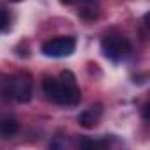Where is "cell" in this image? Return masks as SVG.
Masks as SVG:
<instances>
[{"instance_id": "cell-1", "label": "cell", "mask_w": 150, "mask_h": 150, "mask_svg": "<svg viewBox=\"0 0 150 150\" xmlns=\"http://www.w3.org/2000/svg\"><path fill=\"white\" fill-rule=\"evenodd\" d=\"M42 90L50 101L62 106H74L81 101V90L71 71H62L58 78L46 76L42 80Z\"/></svg>"}, {"instance_id": "cell-2", "label": "cell", "mask_w": 150, "mask_h": 150, "mask_svg": "<svg viewBox=\"0 0 150 150\" xmlns=\"http://www.w3.org/2000/svg\"><path fill=\"white\" fill-rule=\"evenodd\" d=\"M0 97L16 103H28L32 99V81L28 74H0Z\"/></svg>"}, {"instance_id": "cell-3", "label": "cell", "mask_w": 150, "mask_h": 150, "mask_svg": "<svg viewBox=\"0 0 150 150\" xmlns=\"http://www.w3.org/2000/svg\"><path fill=\"white\" fill-rule=\"evenodd\" d=\"M101 50H103V55L111 60V62H122L125 60L129 55H131V42L122 37V35H117V34H110L106 35L103 41H101Z\"/></svg>"}, {"instance_id": "cell-4", "label": "cell", "mask_w": 150, "mask_h": 150, "mask_svg": "<svg viewBox=\"0 0 150 150\" xmlns=\"http://www.w3.org/2000/svg\"><path fill=\"white\" fill-rule=\"evenodd\" d=\"M74 50H76V41H74V37H55V39L46 41L41 48V51L46 57H51V58L69 57V55L74 53Z\"/></svg>"}, {"instance_id": "cell-5", "label": "cell", "mask_w": 150, "mask_h": 150, "mask_svg": "<svg viewBox=\"0 0 150 150\" xmlns=\"http://www.w3.org/2000/svg\"><path fill=\"white\" fill-rule=\"evenodd\" d=\"M101 117H103V106H101V104H96V106L87 108V110L78 117V122H80V125L85 127V129H94V127L99 124Z\"/></svg>"}, {"instance_id": "cell-6", "label": "cell", "mask_w": 150, "mask_h": 150, "mask_svg": "<svg viewBox=\"0 0 150 150\" xmlns=\"http://www.w3.org/2000/svg\"><path fill=\"white\" fill-rule=\"evenodd\" d=\"M18 122L14 118H4L0 120V138H11L18 132Z\"/></svg>"}, {"instance_id": "cell-7", "label": "cell", "mask_w": 150, "mask_h": 150, "mask_svg": "<svg viewBox=\"0 0 150 150\" xmlns=\"http://www.w3.org/2000/svg\"><path fill=\"white\" fill-rule=\"evenodd\" d=\"M78 13H80V16H81L85 21H94V20L99 18V9H97L96 6H85V7H81Z\"/></svg>"}, {"instance_id": "cell-8", "label": "cell", "mask_w": 150, "mask_h": 150, "mask_svg": "<svg viewBox=\"0 0 150 150\" xmlns=\"http://www.w3.org/2000/svg\"><path fill=\"white\" fill-rule=\"evenodd\" d=\"M81 146L83 148H104L108 146V141H97V139H83L81 141Z\"/></svg>"}, {"instance_id": "cell-9", "label": "cell", "mask_w": 150, "mask_h": 150, "mask_svg": "<svg viewBox=\"0 0 150 150\" xmlns=\"http://www.w3.org/2000/svg\"><path fill=\"white\" fill-rule=\"evenodd\" d=\"M9 13L6 11V9H0V32L2 30H6L7 27H9Z\"/></svg>"}, {"instance_id": "cell-10", "label": "cell", "mask_w": 150, "mask_h": 150, "mask_svg": "<svg viewBox=\"0 0 150 150\" xmlns=\"http://www.w3.org/2000/svg\"><path fill=\"white\" fill-rule=\"evenodd\" d=\"M76 2H81V0H60V4H64V6H71V4H76Z\"/></svg>"}, {"instance_id": "cell-11", "label": "cell", "mask_w": 150, "mask_h": 150, "mask_svg": "<svg viewBox=\"0 0 150 150\" xmlns=\"http://www.w3.org/2000/svg\"><path fill=\"white\" fill-rule=\"evenodd\" d=\"M11 2H20V0H11Z\"/></svg>"}]
</instances>
